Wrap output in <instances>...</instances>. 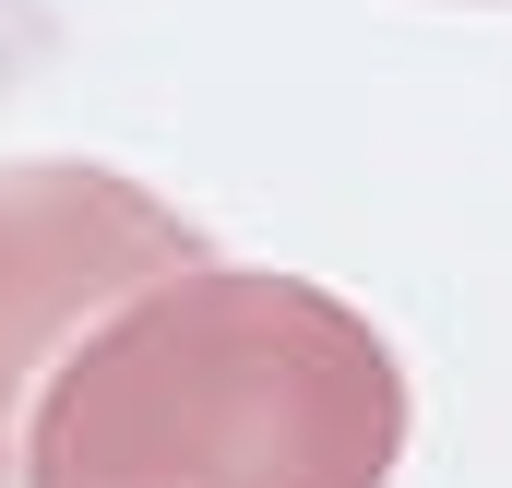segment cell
Instances as JSON below:
<instances>
[{
    "label": "cell",
    "mask_w": 512,
    "mask_h": 488,
    "mask_svg": "<svg viewBox=\"0 0 512 488\" xmlns=\"http://www.w3.org/2000/svg\"><path fill=\"white\" fill-rule=\"evenodd\" d=\"M417 429L382 322L274 262H191L36 381L12 488H393Z\"/></svg>",
    "instance_id": "cell-1"
},
{
    "label": "cell",
    "mask_w": 512,
    "mask_h": 488,
    "mask_svg": "<svg viewBox=\"0 0 512 488\" xmlns=\"http://www.w3.org/2000/svg\"><path fill=\"white\" fill-rule=\"evenodd\" d=\"M215 262V239L155 203L120 167L84 155H0V488H12V429L36 381L72 358L120 298Z\"/></svg>",
    "instance_id": "cell-2"
}]
</instances>
